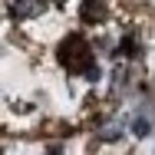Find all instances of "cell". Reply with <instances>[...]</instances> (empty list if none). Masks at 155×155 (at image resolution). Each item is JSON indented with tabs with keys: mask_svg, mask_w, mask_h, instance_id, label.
Listing matches in <instances>:
<instances>
[{
	"mask_svg": "<svg viewBox=\"0 0 155 155\" xmlns=\"http://www.w3.org/2000/svg\"><path fill=\"white\" fill-rule=\"evenodd\" d=\"M43 10V0H13L10 3V13L17 17V20H27V17H36Z\"/></svg>",
	"mask_w": 155,
	"mask_h": 155,
	"instance_id": "6da1fadb",
	"label": "cell"
},
{
	"mask_svg": "<svg viewBox=\"0 0 155 155\" xmlns=\"http://www.w3.org/2000/svg\"><path fill=\"white\" fill-rule=\"evenodd\" d=\"M102 17H106V3H102V0H83V20L96 23V20H102Z\"/></svg>",
	"mask_w": 155,
	"mask_h": 155,
	"instance_id": "7a4b0ae2",
	"label": "cell"
},
{
	"mask_svg": "<svg viewBox=\"0 0 155 155\" xmlns=\"http://www.w3.org/2000/svg\"><path fill=\"white\" fill-rule=\"evenodd\" d=\"M50 155H63V152H56V149H50Z\"/></svg>",
	"mask_w": 155,
	"mask_h": 155,
	"instance_id": "277c9868",
	"label": "cell"
},
{
	"mask_svg": "<svg viewBox=\"0 0 155 155\" xmlns=\"http://www.w3.org/2000/svg\"><path fill=\"white\" fill-rule=\"evenodd\" d=\"M149 132H152V119H149V116H139V119L132 122V135H135V139H145Z\"/></svg>",
	"mask_w": 155,
	"mask_h": 155,
	"instance_id": "3957f363",
	"label": "cell"
}]
</instances>
